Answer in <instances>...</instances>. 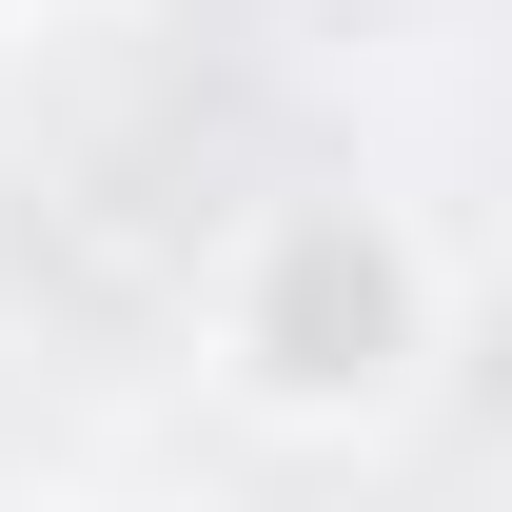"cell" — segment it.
I'll list each match as a JSON object with an SVG mask.
<instances>
[{"instance_id": "cell-1", "label": "cell", "mask_w": 512, "mask_h": 512, "mask_svg": "<svg viewBox=\"0 0 512 512\" xmlns=\"http://www.w3.org/2000/svg\"><path fill=\"white\" fill-rule=\"evenodd\" d=\"M394 355V256L355 237V217H316V237H296V316H276V375H375Z\"/></svg>"}]
</instances>
